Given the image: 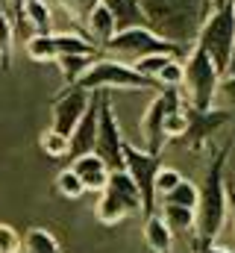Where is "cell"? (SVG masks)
Wrapping results in <instances>:
<instances>
[{
	"instance_id": "obj_1",
	"label": "cell",
	"mask_w": 235,
	"mask_h": 253,
	"mask_svg": "<svg viewBox=\"0 0 235 253\" xmlns=\"http://www.w3.org/2000/svg\"><path fill=\"white\" fill-rule=\"evenodd\" d=\"M147 30L176 47H194L203 24L212 15V0H138Z\"/></svg>"
},
{
	"instance_id": "obj_2",
	"label": "cell",
	"mask_w": 235,
	"mask_h": 253,
	"mask_svg": "<svg viewBox=\"0 0 235 253\" xmlns=\"http://www.w3.org/2000/svg\"><path fill=\"white\" fill-rule=\"evenodd\" d=\"M235 147V138L227 141L209 162L200 189V200H197V224H194V239L200 245H215V239L221 236L227 215H230V191H227V159Z\"/></svg>"
},
{
	"instance_id": "obj_3",
	"label": "cell",
	"mask_w": 235,
	"mask_h": 253,
	"mask_svg": "<svg viewBox=\"0 0 235 253\" xmlns=\"http://www.w3.org/2000/svg\"><path fill=\"white\" fill-rule=\"evenodd\" d=\"M197 47L206 50V56L221 71V77L233 68V59H235V0L224 3L221 9H212L209 21L203 24L200 36H197Z\"/></svg>"
},
{
	"instance_id": "obj_4",
	"label": "cell",
	"mask_w": 235,
	"mask_h": 253,
	"mask_svg": "<svg viewBox=\"0 0 235 253\" xmlns=\"http://www.w3.org/2000/svg\"><path fill=\"white\" fill-rule=\"evenodd\" d=\"M218 85H221V71L215 62L200 50L197 44L191 47V56L182 62V100L191 109H212L218 100Z\"/></svg>"
},
{
	"instance_id": "obj_5",
	"label": "cell",
	"mask_w": 235,
	"mask_h": 253,
	"mask_svg": "<svg viewBox=\"0 0 235 253\" xmlns=\"http://www.w3.org/2000/svg\"><path fill=\"white\" fill-rule=\"evenodd\" d=\"M77 88L82 91H132V88H147V91H162V85L156 80L141 77L132 65L118 62V59H94L91 68L77 80Z\"/></svg>"
},
{
	"instance_id": "obj_6",
	"label": "cell",
	"mask_w": 235,
	"mask_h": 253,
	"mask_svg": "<svg viewBox=\"0 0 235 253\" xmlns=\"http://www.w3.org/2000/svg\"><path fill=\"white\" fill-rule=\"evenodd\" d=\"M182 112H185V132L179 138V144L191 153H203L212 138L224 129V126L233 121V112L227 106H212V109H191L188 103H182Z\"/></svg>"
},
{
	"instance_id": "obj_7",
	"label": "cell",
	"mask_w": 235,
	"mask_h": 253,
	"mask_svg": "<svg viewBox=\"0 0 235 253\" xmlns=\"http://www.w3.org/2000/svg\"><path fill=\"white\" fill-rule=\"evenodd\" d=\"M123 171L141 191V212L150 218L156 212V174L162 171V156L138 150L135 144L123 141Z\"/></svg>"
},
{
	"instance_id": "obj_8",
	"label": "cell",
	"mask_w": 235,
	"mask_h": 253,
	"mask_svg": "<svg viewBox=\"0 0 235 253\" xmlns=\"http://www.w3.org/2000/svg\"><path fill=\"white\" fill-rule=\"evenodd\" d=\"M182 91L179 88H162L153 100H150V106H147V112L141 115V135H144V141H147V153H153V156H162V150H165V118L176 112V109H182Z\"/></svg>"
},
{
	"instance_id": "obj_9",
	"label": "cell",
	"mask_w": 235,
	"mask_h": 253,
	"mask_svg": "<svg viewBox=\"0 0 235 253\" xmlns=\"http://www.w3.org/2000/svg\"><path fill=\"white\" fill-rule=\"evenodd\" d=\"M123 141L126 138H123V132L118 126L109 94L103 91V97H100V118H97V138H94V156H100L112 174L123 171Z\"/></svg>"
},
{
	"instance_id": "obj_10",
	"label": "cell",
	"mask_w": 235,
	"mask_h": 253,
	"mask_svg": "<svg viewBox=\"0 0 235 253\" xmlns=\"http://www.w3.org/2000/svg\"><path fill=\"white\" fill-rule=\"evenodd\" d=\"M106 47H112L118 53H132L135 59H141V56H171V59H176V56L182 53V47H176L171 42L159 39V36L150 33L147 27H132V30L118 33Z\"/></svg>"
},
{
	"instance_id": "obj_11",
	"label": "cell",
	"mask_w": 235,
	"mask_h": 253,
	"mask_svg": "<svg viewBox=\"0 0 235 253\" xmlns=\"http://www.w3.org/2000/svg\"><path fill=\"white\" fill-rule=\"evenodd\" d=\"M88 103H91V94L88 91H82L77 85H68L56 100H53V124H50V129H56L62 135H71L74 126L79 124V118L85 115Z\"/></svg>"
},
{
	"instance_id": "obj_12",
	"label": "cell",
	"mask_w": 235,
	"mask_h": 253,
	"mask_svg": "<svg viewBox=\"0 0 235 253\" xmlns=\"http://www.w3.org/2000/svg\"><path fill=\"white\" fill-rule=\"evenodd\" d=\"M100 97H103V91H94V94H91V103H88L85 115L79 118V124L74 126V132L68 135V138H71V150H68L71 162H74V159H79V156H88V153H94L97 118H100Z\"/></svg>"
},
{
	"instance_id": "obj_13",
	"label": "cell",
	"mask_w": 235,
	"mask_h": 253,
	"mask_svg": "<svg viewBox=\"0 0 235 253\" xmlns=\"http://www.w3.org/2000/svg\"><path fill=\"white\" fill-rule=\"evenodd\" d=\"M71 171L79 177V183L85 186V191H100V194L106 191L109 177H112V171L106 168V162H103L100 156H94V153L74 159V162H71Z\"/></svg>"
},
{
	"instance_id": "obj_14",
	"label": "cell",
	"mask_w": 235,
	"mask_h": 253,
	"mask_svg": "<svg viewBox=\"0 0 235 253\" xmlns=\"http://www.w3.org/2000/svg\"><path fill=\"white\" fill-rule=\"evenodd\" d=\"M100 3H103V6L109 9V15L115 18V30L118 33L132 30V27H147L138 0H100Z\"/></svg>"
},
{
	"instance_id": "obj_15",
	"label": "cell",
	"mask_w": 235,
	"mask_h": 253,
	"mask_svg": "<svg viewBox=\"0 0 235 253\" xmlns=\"http://www.w3.org/2000/svg\"><path fill=\"white\" fill-rule=\"evenodd\" d=\"M106 191L115 194L118 200L129 209V215H132V212H141V191H138V186L132 183V177H129L126 171H115V174L109 177Z\"/></svg>"
},
{
	"instance_id": "obj_16",
	"label": "cell",
	"mask_w": 235,
	"mask_h": 253,
	"mask_svg": "<svg viewBox=\"0 0 235 253\" xmlns=\"http://www.w3.org/2000/svg\"><path fill=\"white\" fill-rule=\"evenodd\" d=\"M144 242L153 253H171L174 248V233L168 230V224L162 221V215H150L147 224H144Z\"/></svg>"
},
{
	"instance_id": "obj_17",
	"label": "cell",
	"mask_w": 235,
	"mask_h": 253,
	"mask_svg": "<svg viewBox=\"0 0 235 253\" xmlns=\"http://www.w3.org/2000/svg\"><path fill=\"white\" fill-rule=\"evenodd\" d=\"M53 42H56L59 56H88V59H97V47H100V44H91V42L82 39V36H74V33H53Z\"/></svg>"
},
{
	"instance_id": "obj_18",
	"label": "cell",
	"mask_w": 235,
	"mask_h": 253,
	"mask_svg": "<svg viewBox=\"0 0 235 253\" xmlns=\"http://www.w3.org/2000/svg\"><path fill=\"white\" fill-rule=\"evenodd\" d=\"M85 27H88V33H91V39H94V42H100L103 47H106V44H109V42L118 36L115 18L109 15V9H106L103 3L91 12V18H88V24H85Z\"/></svg>"
},
{
	"instance_id": "obj_19",
	"label": "cell",
	"mask_w": 235,
	"mask_h": 253,
	"mask_svg": "<svg viewBox=\"0 0 235 253\" xmlns=\"http://www.w3.org/2000/svg\"><path fill=\"white\" fill-rule=\"evenodd\" d=\"M162 221L168 224L171 233H194L197 224V209H182V206H168L162 203Z\"/></svg>"
},
{
	"instance_id": "obj_20",
	"label": "cell",
	"mask_w": 235,
	"mask_h": 253,
	"mask_svg": "<svg viewBox=\"0 0 235 253\" xmlns=\"http://www.w3.org/2000/svg\"><path fill=\"white\" fill-rule=\"evenodd\" d=\"M24 21L33 24L36 33H41V36L47 33V36H50V30H53V12H50L47 0H27V6H24Z\"/></svg>"
},
{
	"instance_id": "obj_21",
	"label": "cell",
	"mask_w": 235,
	"mask_h": 253,
	"mask_svg": "<svg viewBox=\"0 0 235 253\" xmlns=\"http://www.w3.org/2000/svg\"><path fill=\"white\" fill-rule=\"evenodd\" d=\"M27 56L33 62H56L59 59V50H56V42H53V33L41 36V33H33L27 39Z\"/></svg>"
},
{
	"instance_id": "obj_22",
	"label": "cell",
	"mask_w": 235,
	"mask_h": 253,
	"mask_svg": "<svg viewBox=\"0 0 235 253\" xmlns=\"http://www.w3.org/2000/svg\"><path fill=\"white\" fill-rule=\"evenodd\" d=\"M126 215H129V209L118 200L112 191H103L100 194V203H97V221L100 224H120Z\"/></svg>"
},
{
	"instance_id": "obj_23",
	"label": "cell",
	"mask_w": 235,
	"mask_h": 253,
	"mask_svg": "<svg viewBox=\"0 0 235 253\" xmlns=\"http://www.w3.org/2000/svg\"><path fill=\"white\" fill-rule=\"evenodd\" d=\"M197 200H200V189H197L194 183H188V180H182L171 194L162 197V203H168V206H182V209H197Z\"/></svg>"
},
{
	"instance_id": "obj_24",
	"label": "cell",
	"mask_w": 235,
	"mask_h": 253,
	"mask_svg": "<svg viewBox=\"0 0 235 253\" xmlns=\"http://www.w3.org/2000/svg\"><path fill=\"white\" fill-rule=\"evenodd\" d=\"M24 248H27V253H62V251H59V242L47 233V230H41V227L27 230Z\"/></svg>"
},
{
	"instance_id": "obj_25",
	"label": "cell",
	"mask_w": 235,
	"mask_h": 253,
	"mask_svg": "<svg viewBox=\"0 0 235 253\" xmlns=\"http://www.w3.org/2000/svg\"><path fill=\"white\" fill-rule=\"evenodd\" d=\"M59 9L68 15V18H74L77 24H88V18H91V12L100 6V0H53Z\"/></svg>"
},
{
	"instance_id": "obj_26",
	"label": "cell",
	"mask_w": 235,
	"mask_h": 253,
	"mask_svg": "<svg viewBox=\"0 0 235 253\" xmlns=\"http://www.w3.org/2000/svg\"><path fill=\"white\" fill-rule=\"evenodd\" d=\"M12 39H15L12 18L0 6V71H9V65H12Z\"/></svg>"
},
{
	"instance_id": "obj_27",
	"label": "cell",
	"mask_w": 235,
	"mask_h": 253,
	"mask_svg": "<svg viewBox=\"0 0 235 253\" xmlns=\"http://www.w3.org/2000/svg\"><path fill=\"white\" fill-rule=\"evenodd\" d=\"M59 68H62V77H65V85H77V80L91 68L94 59H88V56H59L56 59Z\"/></svg>"
},
{
	"instance_id": "obj_28",
	"label": "cell",
	"mask_w": 235,
	"mask_h": 253,
	"mask_svg": "<svg viewBox=\"0 0 235 253\" xmlns=\"http://www.w3.org/2000/svg\"><path fill=\"white\" fill-rule=\"evenodd\" d=\"M56 189L62 197H68V200H79L82 194H85V186L79 183V177L71 171V168H65V171H59L56 177Z\"/></svg>"
},
{
	"instance_id": "obj_29",
	"label": "cell",
	"mask_w": 235,
	"mask_h": 253,
	"mask_svg": "<svg viewBox=\"0 0 235 253\" xmlns=\"http://www.w3.org/2000/svg\"><path fill=\"white\" fill-rule=\"evenodd\" d=\"M41 150L47 153V156H68V150H71V138L68 135H62L56 129H47L44 135H41Z\"/></svg>"
},
{
	"instance_id": "obj_30",
	"label": "cell",
	"mask_w": 235,
	"mask_h": 253,
	"mask_svg": "<svg viewBox=\"0 0 235 253\" xmlns=\"http://www.w3.org/2000/svg\"><path fill=\"white\" fill-rule=\"evenodd\" d=\"M179 183H182V174L176 168H165L162 165V171L156 174V200H162L165 194H171Z\"/></svg>"
},
{
	"instance_id": "obj_31",
	"label": "cell",
	"mask_w": 235,
	"mask_h": 253,
	"mask_svg": "<svg viewBox=\"0 0 235 253\" xmlns=\"http://www.w3.org/2000/svg\"><path fill=\"white\" fill-rule=\"evenodd\" d=\"M171 62V56H141V59H135V71L141 74V77H147V80H156L159 74H162V68Z\"/></svg>"
},
{
	"instance_id": "obj_32",
	"label": "cell",
	"mask_w": 235,
	"mask_h": 253,
	"mask_svg": "<svg viewBox=\"0 0 235 253\" xmlns=\"http://www.w3.org/2000/svg\"><path fill=\"white\" fill-rule=\"evenodd\" d=\"M156 83L162 88H179L182 85V62L179 59H171V62L162 68V74L156 77Z\"/></svg>"
},
{
	"instance_id": "obj_33",
	"label": "cell",
	"mask_w": 235,
	"mask_h": 253,
	"mask_svg": "<svg viewBox=\"0 0 235 253\" xmlns=\"http://www.w3.org/2000/svg\"><path fill=\"white\" fill-rule=\"evenodd\" d=\"M21 248H24V242H21L18 230L9 224H0V253H21Z\"/></svg>"
},
{
	"instance_id": "obj_34",
	"label": "cell",
	"mask_w": 235,
	"mask_h": 253,
	"mask_svg": "<svg viewBox=\"0 0 235 253\" xmlns=\"http://www.w3.org/2000/svg\"><path fill=\"white\" fill-rule=\"evenodd\" d=\"M218 97L227 103V109L233 112V106H235V65L221 77V85H218Z\"/></svg>"
},
{
	"instance_id": "obj_35",
	"label": "cell",
	"mask_w": 235,
	"mask_h": 253,
	"mask_svg": "<svg viewBox=\"0 0 235 253\" xmlns=\"http://www.w3.org/2000/svg\"><path fill=\"white\" fill-rule=\"evenodd\" d=\"M185 126H188V121H185V112H182V109L171 112V115L165 118V138H182Z\"/></svg>"
},
{
	"instance_id": "obj_36",
	"label": "cell",
	"mask_w": 235,
	"mask_h": 253,
	"mask_svg": "<svg viewBox=\"0 0 235 253\" xmlns=\"http://www.w3.org/2000/svg\"><path fill=\"white\" fill-rule=\"evenodd\" d=\"M24 6H27V0H9V9H12V21L21 27L24 24Z\"/></svg>"
},
{
	"instance_id": "obj_37",
	"label": "cell",
	"mask_w": 235,
	"mask_h": 253,
	"mask_svg": "<svg viewBox=\"0 0 235 253\" xmlns=\"http://www.w3.org/2000/svg\"><path fill=\"white\" fill-rule=\"evenodd\" d=\"M194 253H233V251H227V248H218V245H200V242L194 239Z\"/></svg>"
},
{
	"instance_id": "obj_38",
	"label": "cell",
	"mask_w": 235,
	"mask_h": 253,
	"mask_svg": "<svg viewBox=\"0 0 235 253\" xmlns=\"http://www.w3.org/2000/svg\"><path fill=\"white\" fill-rule=\"evenodd\" d=\"M227 191H230V212H233V224H235V186L227 183Z\"/></svg>"
},
{
	"instance_id": "obj_39",
	"label": "cell",
	"mask_w": 235,
	"mask_h": 253,
	"mask_svg": "<svg viewBox=\"0 0 235 253\" xmlns=\"http://www.w3.org/2000/svg\"><path fill=\"white\" fill-rule=\"evenodd\" d=\"M224 3H230V0H212V6H215V9H221Z\"/></svg>"
}]
</instances>
